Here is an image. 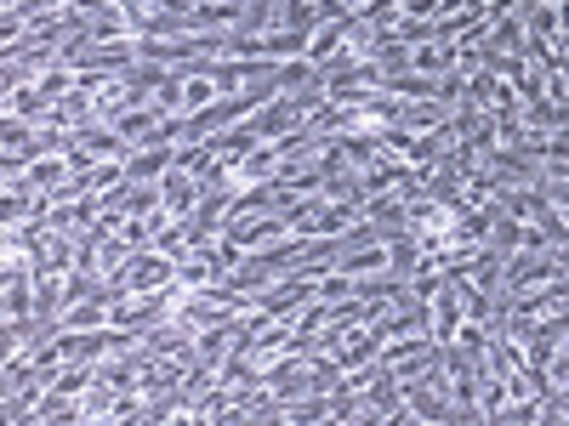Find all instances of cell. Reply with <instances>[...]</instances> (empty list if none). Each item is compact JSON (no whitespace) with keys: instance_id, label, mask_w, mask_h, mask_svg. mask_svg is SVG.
Returning a JSON list of instances; mask_svg holds the SVG:
<instances>
[{"instance_id":"cell-12","label":"cell","mask_w":569,"mask_h":426,"mask_svg":"<svg viewBox=\"0 0 569 426\" xmlns=\"http://www.w3.org/2000/svg\"><path fill=\"white\" fill-rule=\"evenodd\" d=\"M160 12H194V0H154Z\"/></svg>"},{"instance_id":"cell-4","label":"cell","mask_w":569,"mask_h":426,"mask_svg":"<svg viewBox=\"0 0 569 426\" xmlns=\"http://www.w3.org/2000/svg\"><path fill=\"white\" fill-rule=\"evenodd\" d=\"M200 200H206V187H200V176H194V171H166V176H160V205L171 211V222L194 216V211H200Z\"/></svg>"},{"instance_id":"cell-9","label":"cell","mask_w":569,"mask_h":426,"mask_svg":"<svg viewBox=\"0 0 569 426\" xmlns=\"http://www.w3.org/2000/svg\"><path fill=\"white\" fill-rule=\"evenodd\" d=\"M308 85H325V69L319 63H308V58L279 63V91H308Z\"/></svg>"},{"instance_id":"cell-3","label":"cell","mask_w":569,"mask_h":426,"mask_svg":"<svg viewBox=\"0 0 569 426\" xmlns=\"http://www.w3.org/2000/svg\"><path fill=\"white\" fill-rule=\"evenodd\" d=\"M177 278V256H166V251H137L131 262H126V284H131V296H142V291H166V284Z\"/></svg>"},{"instance_id":"cell-1","label":"cell","mask_w":569,"mask_h":426,"mask_svg":"<svg viewBox=\"0 0 569 426\" xmlns=\"http://www.w3.org/2000/svg\"><path fill=\"white\" fill-rule=\"evenodd\" d=\"M461 324H467V284L445 267V284H439V296H433V342L450 347Z\"/></svg>"},{"instance_id":"cell-2","label":"cell","mask_w":569,"mask_h":426,"mask_svg":"<svg viewBox=\"0 0 569 426\" xmlns=\"http://www.w3.org/2000/svg\"><path fill=\"white\" fill-rule=\"evenodd\" d=\"M547 278H558V256L552 251H512L507 267H501V284H507L512 296L536 291V284H547Z\"/></svg>"},{"instance_id":"cell-13","label":"cell","mask_w":569,"mask_h":426,"mask_svg":"<svg viewBox=\"0 0 569 426\" xmlns=\"http://www.w3.org/2000/svg\"><path fill=\"white\" fill-rule=\"evenodd\" d=\"M558 18H563V34H569V0H558Z\"/></svg>"},{"instance_id":"cell-7","label":"cell","mask_w":569,"mask_h":426,"mask_svg":"<svg viewBox=\"0 0 569 426\" xmlns=\"http://www.w3.org/2000/svg\"><path fill=\"white\" fill-rule=\"evenodd\" d=\"M536 187L541 194L569 216V160H541V171H536Z\"/></svg>"},{"instance_id":"cell-5","label":"cell","mask_w":569,"mask_h":426,"mask_svg":"<svg viewBox=\"0 0 569 426\" xmlns=\"http://www.w3.org/2000/svg\"><path fill=\"white\" fill-rule=\"evenodd\" d=\"M166 171H177V142H160V149L126 154V182H160Z\"/></svg>"},{"instance_id":"cell-6","label":"cell","mask_w":569,"mask_h":426,"mask_svg":"<svg viewBox=\"0 0 569 426\" xmlns=\"http://www.w3.org/2000/svg\"><path fill=\"white\" fill-rule=\"evenodd\" d=\"M103 324H114V307L103 296H86V302L63 307V329H103Z\"/></svg>"},{"instance_id":"cell-8","label":"cell","mask_w":569,"mask_h":426,"mask_svg":"<svg viewBox=\"0 0 569 426\" xmlns=\"http://www.w3.org/2000/svg\"><path fill=\"white\" fill-rule=\"evenodd\" d=\"M330 393H302V398H284V420L291 426H308V420H330Z\"/></svg>"},{"instance_id":"cell-10","label":"cell","mask_w":569,"mask_h":426,"mask_svg":"<svg viewBox=\"0 0 569 426\" xmlns=\"http://www.w3.org/2000/svg\"><path fill=\"white\" fill-rule=\"evenodd\" d=\"M507 398H512V393H507V375L485 369V375H479V420H496V409H501Z\"/></svg>"},{"instance_id":"cell-11","label":"cell","mask_w":569,"mask_h":426,"mask_svg":"<svg viewBox=\"0 0 569 426\" xmlns=\"http://www.w3.org/2000/svg\"><path fill=\"white\" fill-rule=\"evenodd\" d=\"M536 420H569V387H552L536 409Z\"/></svg>"}]
</instances>
